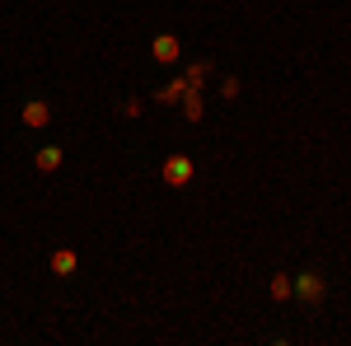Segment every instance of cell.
Segmentation results:
<instances>
[{
  "label": "cell",
  "instance_id": "cell-1",
  "mask_svg": "<svg viewBox=\"0 0 351 346\" xmlns=\"http://www.w3.org/2000/svg\"><path fill=\"white\" fill-rule=\"evenodd\" d=\"M291 295L304 299V304H319V299L328 295V281L319 276V271H300V276H295V291H291Z\"/></svg>",
  "mask_w": 351,
  "mask_h": 346
},
{
  "label": "cell",
  "instance_id": "cell-2",
  "mask_svg": "<svg viewBox=\"0 0 351 346\" xmlns=\"http://www.w3.org/2000/svg\"><path fill=\"white\" fill-rule=\"evenodd\" d=\"M160 173H164V183H169V187H188V183H192V173H197V164H192L188 155H169Z\"/></svg>",
  "mask_w": 351,
  "mask_h": 346
},
{
  "label": "cell",
  "instance_id": "cell-3",
  "mask_svg": "<svg viewBox=\"0 0 351 346\" xmlns=\"http://www.w3.org/2000/svg\"><path fill=\"white\" fill-rule=\"evenodd\" d=\"M150 56H155V61H160V66H173V61H178V56H183V42H178V38H173V33H160V38H155V42H150Z\"/></svg>",
  "mask_w": 351,
  "mask_h": 346
},
{
  "label": "cell",
  "instance_id": "cell-4",
  "mask_svg": "<svg viewBox=\"0 0 351 346\" xmlns=\"http://www.w3.org/2000/svg\"><path fill=\"white\" fill-rule=\"evenodd\" d=\"M19 117H24V127H47V122H52V108L43 103V99H28Z\"/></svg>",
  "mask_w": 351,
  "mask_h": 346
},
{
  "label": "cell",
  "instance_id": "cell-5",
  "mask_svg": "<svg viewBox=\"0 0 351 346\" xmlns=\"http://www.w3.org/2000/svg\"><path fill=\"white\" fill-rule=\"evenodd\" d=\"M178 108H183V117L188 122H202V89H183V99H178Z\"/></svg>",
  "mask_w": 351,
  "mask_h": 346
},
{
  "label": "cell",
  "instance_id": "cell-6",
  "mask_svg": "<svg viewBox=\"0 0 351 346\" xmlns=\"http://www.w3.org/2000/svg\"><path fill=\"white\" fill-rule=\"evenodd\" d=\"M33 164H38V173H56V169H61V145H43Z\"/></svg>",
  "mask_w": 351,
  "mask_h": 346
},
{
  "label": "cell",
  "instance_id": "cell-7",
  "mask_svg": "<svg viewBox=\"0 0 351 346\" xmlns=\"http://www.w3.org/2000/svg\"><path fill=\"white\" fill-rule=\"evenodd\" d=\"M291 291H295V276H286V271H276L267 281V295L271 299H291Z\"/></svg>",
  "mask_w": 351,
  "mask_h": 346
},
{
  "label": "cell",
  "instance_id": "cell-8",
  "mask_svg": "<svg viewBox=\"0 0 351 346\" xmlns=\"http://www.w3.org/2000/svg\"><path fill=\"white\" fill-rule=\"evenodd\" d=\"M183 89H188V80H183V75H178V80H169L164 84V89H155V103H178V99H183Z\"/></svg>",
  "mask_w": 351,
  "mask_h": 346
},
{
  "label": "cell",
  "instance_id": "cell-9",
  "mask_svg": "<svg viewBox=\"0 0 351 346\" xmlns=\"http://www.w3.org/2000/svg\"><path fill=\"white\" fill-rule=\"evenodd\" d=\"M75 271V248H56L52 253V276H71Z\"/></svg>",
  "mask_w": 351,
  "mask_h": 346
},
{
  "label": "cell",
  "instance_id": "cell-10",
  "mask_svg": "<svg viewBox=\"0 0 351 346\" xmlns=\"http://www.w3.org/2000/svg\"><path fill=\"white\" fill-rule=\"evenodd\" d=\"M206 75H211V61H192V66H188V75H183V80H188L192 89H202V84H206Z\"/></svg>",
  "mask_w": 351,
  "mask_h": 346
},
{
  "label": "cell",
  "instance_id": "cell-11",
  "mask_svg": "<svg viewBox=\"0 0 351 346\" xmlns=\"http://www.w3.org/2000/svg\"><path fill=\"white\" fill-rule=\"evenodd\" d=\"M239 89H243V84L234 80V75H225V84H220V94H225V99H239Z\"/></svg>",
  "mask_w": 351,
  "mask_h": 346
},
{
  "label": "cell",
  "instance_id": "cell-12",
  "mask_svg": "<svg viewBox=\"0 0 351 346\" xmlns=\"http://www.w3.org/2000/svg\"><path fill=\"white\" fill-rule=\"evenodd\" d=\"M122 112H127V117H141V112H145V103H141V99H127V103H122Z\"/></svg>",
  "mask_w": 351,
  "mask_h": 346
}]
</instances>
